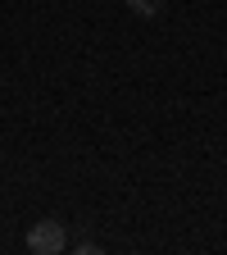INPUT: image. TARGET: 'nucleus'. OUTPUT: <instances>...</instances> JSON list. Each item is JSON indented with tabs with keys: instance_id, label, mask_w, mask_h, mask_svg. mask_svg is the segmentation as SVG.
<instances>
[{
	"instance_id": "1",
	"label": "nucleus",
	"mask_w": 227,
	"mask_h": 255,
	"mask_svg": "<svg viewBox=\"0 0 227 255\" xmlns=\"http://www.w3.org/2000/svg\"><path fill=\"white\" fill-rule=\"evenodd\" d=\"M27 251H37V255H59V251H69V228H64L59 219L32 223V228H27Z\"/></svg>"
},
{
	"instance_id": "2",
	"label": "nucleus",
	"mask_w": 227,
	"mask_h": 255,
	"mask_svg": "<svg viewBox=\"0 0 227 255\" xmlns=\"http://www.w3.org/2000/svg\"><path fill=\"white\" fill-rule=\"evenodd\" d=\"M123 5L132 9L137 18H159V14H164V5H168V0H123Z\"/></svg>"
}]
</instances>
